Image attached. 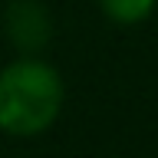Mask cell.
Here are the masks:
<instances>
[{
	"mask_svg": "<svg viewBox=\"0 0 158 158\" xmlns=\"http://www.w3.org/2000/svg\"><path fill=\"white\" fill-rule=\"evenodd\" d=\"M96 3L106 20H112L118 27H135V23H142L155 13L158 0H96Z\"/></svg>",
	"mask_w": 158,
	"mask_h": 158,
	"instance_id": "obj_3",
	"label": "cell"
},
{
	"mask_svg": "<svg viewBox=\"0 0 158 158\" xmlns=\"http://www.w3.org/2000/svg\"><path fill=\"white\" fill-rule=\"evenodd\" d=\"M66 102V86L53 63L17 56L0 69V132L13 138H36L56 125Z\"/></svg>",
	"mask_w": 158,
	"mask_h": 158,
	"instance_id": "obj_1",
	"label": "cell"
},
{
	"mask_svg": "<svg viewBox=\"0 0 158 158\" xmlns=\"http://www.w3.org/2000/svg\"><path fill=\"white\" fill-rule=\"evenodd\" d=\"M3 33L20 56H40L53 40V13L43 0H10L3 10Z\"/></svg>",
	"mask_w": 158,
	"mask_h": 158,
	"instance_id": "obj_2",
	"label": "cell"
}]
</instances>
